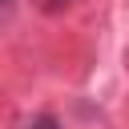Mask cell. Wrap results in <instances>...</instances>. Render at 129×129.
<instances>
[{"label": "cell", "instance_id": "1", "mask_svg": "<svg viewBox=\"0 0 129 129\" xmlns=\"http://www.w3.org/2000/svg\"><path fill=\"white\" fill-rule=\"evenodd\" d=\"M24 129H60V121H56L52 113H40V117H32Z\"/></svg>", "mask_w": 129, "mask_h": 129}, {"label": "cell", "instance_id": "2", "mask_svg": "<svg viewBox=\"0 0 129 129\" xmlns=\"http://www.w3.org/2000/svg\"><path fill=\"white\" fill-rule=\"evenodd\" d=\"M69 4H73V0H40L44 12H60V8H69Z\"/></svg>", "mask_w": 129, "mask_h": 129}]
</instances>
